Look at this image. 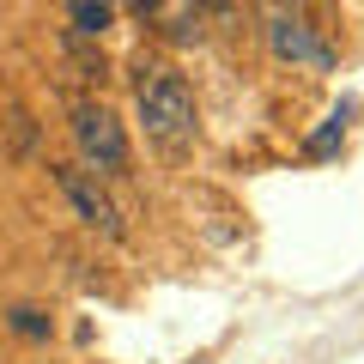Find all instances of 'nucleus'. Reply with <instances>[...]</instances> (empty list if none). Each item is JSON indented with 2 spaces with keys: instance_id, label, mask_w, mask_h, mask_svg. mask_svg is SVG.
<instances>
[{
  "instance_id": "obj_1",
  "label": "nucleus",
  "mask_w": 364,
  "mask_h": 364,
  "mask_svg": "<svg viewBox=\"0 0 364 364\" xmlns=\"http://www.w3.org/2000/svg\"><path fill=\"white\" fill-rule=\"evenodd\" d=\"M134 109H140L146 122V140L164 146V152H188V140H195V91H188V79L176 73V67L140 61V79H134Z\"/></svg>"
},
{
  "instance_id": "obj_2",
  "label": "nucleus",
  "mask_w": 364,
  "mask_h": 364,
  "mask_svg": "<svg viewBox=\"0 0 364 364\" xmlns=\"http://www.w3.org/2000/svg\"><path fill=\"white\" fill-rule=\"evenodd\" d=\"M73 146H79V164H85L91 176H128V164H134L128 128H122L104 104H79L73 109Z\"/></svg>"
},
{
  "instance_id": "obj_3",
  "label": "nucleus",
  "mask_w": 364,
  "mask_h": 364,
  "mask_svg": "<svg viewBox=\"0 0 364 364\" xmlns=\"http://www.w3.org/2000/svg\"><path fill=\"white\" fill-rule=\"evenodd\" d=\"M49 176H55V188L67 195V207H73L79 219L91 225V231H104V237H122V213H116V200L104 195V182L91 176L85 164H49Z\"/></svg>"
},
{
  "instance_id": "obj_4",
  "label": "nucleus",
  "mask_w": 364,
  "mask_h": 364,
  "mask_svg": "<svg viewBox=\"0 0 364 364\" xmlns=\"http://www.w3.org/2000/svg\"><path fill=\"white\" fill-rule=\"evenodd\" d=\"M134 13H140L164 43H200V18H207L195 0H134Z\"/></svg>"
},
{
  "instance_id": "obj_5",
  "label": "nucleus",
  "mask_w": 364,
  "mask_h": 364,
  "mask_svg": "<svg viewBox=\"0 0 364 364\" xmlns=\"http://www.w3.org/2000/svg\"><path fill=\"white\" fill-rule=\"evenodd\" d=\"M116 25V0H73V31L79 37H104Z\"/></svg>"
},
{
  "instance_id": "obj_6",
  "label": "nucleus",
  "mask_w": 364,
  "mask_h": 364,
  "mask_svg": "<svg viewBox=\"0 0 364 364\" xmlns=\"http://www.w3.org/2000/svg\"><path fill=\"white\" fill-rule=\"evenodd\" d=\"M67 61H73L79 79H104V73H109V67H104V49H85V37H79V31L67 37Z\"/></svg>"
},
{
  "instance_id": "obj_7",
  "label": "nucleus",
  "mask_w": 364,
  "mask_h": 364,
  "mask_svg": "<svg viewBox=\"0 0 364 364\" xmlns=\"http://www.w3.org/2000/svg\"><path fill=\"white\" fill-rule=\"evenodd\" d=\"M340 140H346V122L334 116V122H322V128H316L310 140H304V152H310V158H328V152H334Z\"/></svg>"
},
{
  "instance_id": "obj_8",
  "label": "nucleus",
  "mask_w": 364,
  "mask_h": 364,
  "mask_svg": "<svg viewBox=\"0 0 364 364\" xmlns=\"http://www.w3.org/2000/svg\"><path fill=\"white\" fill-rule=\"evenodd\" d=\"M13 328H18V334H31V340H43V334H49V322H43L37 310H13Z\"/></svg>"
},
{
  "instance_id": "obj_9",
  "label": "nucleus",
  "mask_w": 364,
  "mask_h": 364,
  "mask_svg": "<svg viewBox=\"0 0 364 364\" xmlns=\"http://www.w3.org/2000/svg\"><path fill=\"white\" fill-rule=\"evenodd\" d=\"M195 6H200V13H213V18H231L237 13V0H195Z\"/></svg>"
}]
</instances>
